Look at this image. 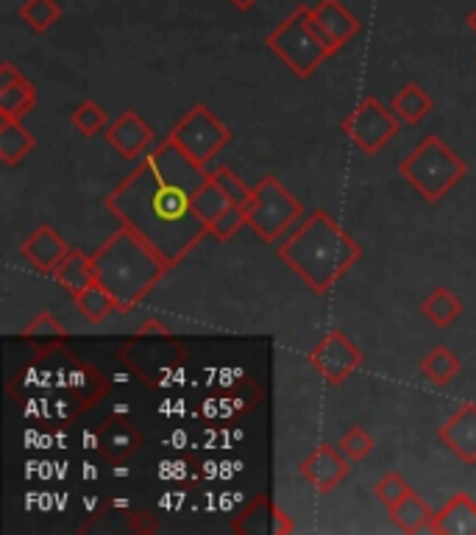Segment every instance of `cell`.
Masks as SVG:
<instances>
[{"mask_svg": "<svg viewBox=\"0 0 476 535\" xmlns=\"http://www.w3.org/2000/svg\"><path fill=\"white\" fill-rule=\"evenodd\" d=\"M206 182L209 170L165 140L117 184L106 209L176 268L209 235V226L195 212V196Z\"/></svg>", "mask_w": 476, "mask_h": 535, "instance_id": "1", "label": "cell"}, {"mask_svg": "<svg viewBox=\"0 0 476 535\" xmlns=\"http://www.w3.org/2000/svg\"><path fill=\"white\" fill-rule=\"evenodd\" d=\"M276 254L315 296H326L360 262L362 246L326 209H315L293 235L279 240Z\"/></svg>", "mask_w": 476, "mask_h": 535, "instance_id": "2", "label": "cell"}, {"mask_svg": "<svg viewBox=\"0 0 476 535\" xmlns=\"http://www.w3.org/2000/svg\"><path fill=\"white\" fill-rule=\"evenodd\" d=\"M92 262L98 282L115 296L120 313H131L170 271L168 262L126 226L92 254Z\"/></svg>", "mask_w": 476, "mask_h": 535, "instance_id": "3", "label": "cell"}, {"mask_svg": "<svg viewBox=\"0 0 476 535\" xmlns=\"http://www.w3.org/2000/svg\"><path fill=\"white\" fill-rule=\"evenodd\" d=\"M399 173L424 201L438 204L446 198V193H451L463 182L465 162L440 140L438 134H429L412 148L410 157L401 159Z\"/></svg>", "mask_w": 476, "mask_h": 535, "instance_id": "4", "label": "cell"}, {"mask_svg": "<svg viewBox=\"0 0 476 535\" xmlns=\"http://www.w3.org/2000/svg\"><path fill=\"white\" fill-rule=\"evenodd\" d=\"M265 45L271 48L284 67L296 76V79H309L318 67L335 56V48L321 34V28L315 26L309 6H298L296 12L268 34Z\"/></svg>", "mask_w": 476, "mask_h": 535, "instance_id": "5", "label": "cell"}, {"mask_svg": "<svg viewBox=\"0 0 476 535\" xmlns=\"http://www.w3.org/2000/svg\"><path fill=\"white\" fill-rule=\"evenodd\" d=\"M301 215H304L301 201L276 176H262L245 204L248 226L265 243H279L290 232V226H296Z\"/></svg>", "mask_w": 476, "mask_h": 535, "instance_id": "6", "label": "cell"}, {"mask_svg": "<svg viewBox=\"0 0 476 535\" xmlns=\"http://www.w3.org/2000/svg\"><path fill=\"white\" fill-rule=\"evenodd\" d=\"M232 129L223 126L206 104H195L184 118L170 129V143H176L201 168L209 170L220 151L232 143Z\"/></svg>", "mask_w": 476, "mask_h": 535, "instance_id": "7", "label": "cell"}, {"mask_svg": "<svg viewBox=\"0 0 476 535\" xmlns=\"http://www.w3.org/2000/svg\"><path fill=\"white\" fill-rule=\"evenodd\" d=\"M340 129L346 134L351 143L360 148L362 154L376 157L396 134H399L401 123L393 115V109L385 104H379L374 95H365L360 104L348 112Z\"/></svg>", "mask_w": 476, "mask_h": 535, "instance_id": "8", "label": "cell"}, {"mask_svg": "<svg viewBox=\"0 0 476 535\" xmlns=\"http://www.w3.org/2000/svg\"><path fill=\"white\" fill-rule=\"evenodd\" d=\"M307 360L309 366L321 374L326 385L337 388V385H343V382L365 363V354L351 343L346 332L332 329L326 338L318 340V346L309 352Z\"/></svg>", "mask_w": 476, "mask_h": 535, "instance_id": "9", "label": "cell"}, {"mask_svg": "<svg viewBox=\"0 0 476 535\" xmlns=\"http://www.w3.org/2000/svg\"><path fill=\"white\" fill-rule=\"evenodd\" d=\"M298 471L318 494H329L348 477L351 460L340 452V446L335 449L332 444H321L301 460Z\"/></svg>", "mask_w": 476, "mask_h": 535, "instance_id": "10", "label": "cell"}, {"mask_svg": "<svg viewBox=\"0 0 476 535\" xmlns=\"http://www.w3.org/2000/svg\"><path fill=\"white\" fill-rule=\"evenodd\" d=\"M154 137V129L134 109H126L123 115H117L103 131V140L112 145L123 159L145 157L151 151V145H154Z\"/></svg>", "mask_w": 476, "mask_h": 535, "instance_id": "11", "label": "cell"}, {"mask_svg": "<svg viewBox=\"0 0 476 535\" xmlns=\"http://www.w3.org/2000/svg\"><path fill=\"white\" fill-rule=\"evenodd\" d=\"M232 530L240 535H290L296 530V524L271 496L257 494L248 502V508L234 519Z\"/></svg>", "mask_w": 476, "mask_h": 535, "instance_id": "12", "label": "cell"}, {"mask_svg": "<svg viewBox=\"0 0 476 535\" xmlns=\"http://www.w3.org/2000/svg\"><path fill=\"white\" fill-rule=\"evenodd\" d=\"M142 432L137 424L126 416H112L103 421L95 432V449L101 452L109 463H126L140 452Z\"/></svg>", "mask_w": 476, "mask_h": 535, "instance_id": "13", "label": "cell"}, {"mask_svg": "<svg viewBox=\"0 0 476 535\" xmlns=\"http://www.w3.org/2000/svg\"><path fill=\"white\" fill-rule=\"evenodd\" d=\"M309 12H312L315 26L321 28V34L335 51H340L362 31V20L348 12L343 0H318L315 6H309Z\"/></svg>", "mask_w": 476, "mask_h": 535, "instance_id": "14", "label": "cell"}, {"mask_svg": "<svg viewBox=\"0 0 476 535\" xmlns=\"http://www.w3.org/2000/svg\"><path fill=\"white\" fill-rule=\"evenodd\" d=\"M20 254H23V260L31 268H37L39 274L53 276V271L59 268V262L70 254V246L62 240V235L53 229L51 223H39L37 229L23 240Z\"/></svg>", "mask_w": 476, "mask_h": 535, "instance_id": "15", "label": "cell"}, {"mask_svg": "<svg viewBox=\"0 0 476 535\" xmlns=\"http://www.w3.org/2000/svg\"><path fill=\"white\" fill-rule=\"evenodd\" d=\"M34 104L37 87L12 62H0V118L23 120Z\"/></svg>", "mask_w": 476, "mask_h": 535, "instance_id": "16", "label": "cell"}, {"mask_svg": "<svg viewBox=\"0 0 476 535\" xmlns=\"http://www.w3.org/2000/svg\"><path fill=\"white\" fill-rule=\"evenodd\" d=\"M438 441L446 444L465 466L476 463V405H463L438 427Z\"/></svg>", "mask_w": 476, "mask_h": 535, "instance_id": "17", "label": "cell"}, {"mask_svg": "<svg viewBox=\"0 0 476 535\" xmlns=\"http://www.w3.org/2000/svg\"><path fill=\"white\" fill-rule=\"evenodd\" d=\"M429 533L435 535H476V502L465 491H457L435 513Z\"/></svg>", "mask_w": 476, "mask_h": 535, "instance_id": "18", "label": "cell"}, {"mask_svg": "<svg viewBox=\"0 0 476 535\" xmlns=\"http://www.w3.org/2000/svg\"><path fill=\"white\" fill-rule=\"evenodd\" d=\"M53 279H56V285L67 290V296L73 299L76 293L90 288L92 282H98L92 254H84L81 248H70V254H67L65 260L59 262V268L53 271Z\"/></svg>", "mask_w": 476, "mask_h": 535, "instance_id": "19", "label": "cell"}, {"mask_svg": "<svg viewBox=\"0 0 476 535\" xmlns=\"http://www.w3.org/2000/svg\"><path fill=\"white\" fill-rule=\"evenodd\" d=\"M390 109H393V115L399 118L401 126H418V123H424V120L432 115L435 101H432V95H429L421 84L407 81V84L393 95Z\"/></svg>", "mask_w": 476, "mask_h": 535, "instance_id": "20", "label": "cell"}, {"mask_svg": "<svg viewBox=\"0 0 476 535\" xmlns=\"http://www.w3.org/2000/svg\"><path fill=\"white\" fill-rule=\"evenodd\" d=\"M387 513H390V522L396 524L401 533L415 535V533H429L432 519H435L438 510L429 508V502H424L415 491H410L396 508H390Z\"/></svg>", "mask_w": 476, "mask_h": 535, "instance_id": "21", "label": "cell"}, {"mask_svg": "<svg viewBox=\"0 0 476 535\" xmlns=\"http://www.w3.org/2000/svg\"><path fill=\"white\" fill-rule=\"evenodd\" d=\"M34 134L23 126V120L0 118V162L6 168L20 165L34 151Z\"/></svg>", "mask_w": 476, "mask_h": 535, "instance_id": "22", "label": "cell"}, {"mask_svg": "<svg viewBox=\"0 0 476 535\" xmlns=\"http://www.w3.org/2000/svg\"><path fill=\"white\" fill-rule=\"evenodd\" d=\"M73 304H76L78 313L84 315V321H90V324H103L109 315L120 313V304H117L109 290L103 288L101 282H92L90 288L76 293Z\"/></svg>", "mask_w": 476, "mask_h": 535, "instance_id": "23", "label": "cell"}, {"mask_svg": "<svg viewBox=\"0 0 476 535\" xmlns=\"http://www.w3.org/2000/svg\"><path fill=\"white\" fill-rule=\"evenodd\" d=\"M421 313H424L435 327L446 329L463 315V301L454 296V290L435 288L421 301Z\"/></svg>", "mask_w": 476, "mask_h": 535, "instance_id": "24", "label": "cell"}, {"mask_svg": "<svg viewBox=\"0 0 476 535\" xmlns=\"http://www.w3.org/2000/svg\"><path fill=\"white\" fill-rule=\"evenodd\" d=\"M418 368H421V374H424L432 385L446 388V385H451V382L457 379V374H460V368L463 366H460V357L451 352V349L435 346V349L418 363Z\"/></svg>", "mask_w": 476, "mask_h": 535, "instance_id": "25", "label": "cell"}, {"mask_svg": "<svg viewBox=\"0 0 476 535\" xmlns=\"http://www.w3.org/2000/svg\"><path fill=\"white\" fill-rule=\"evenodd\" d=\"M17 14L31 31L45 34L62 20V6H59V0H23V6H20Z\"/></svg>", "mask_w": 476, "mask_h": 535, "instance_id": "26", "label": "cell"}, {"mask_svg": "<svg viewBox=\"0 0 476 535\" xmlns=\"http://www.w3.org/2000/svg\"><path fill=\"white\" fill-rule=\"evenodd\" d=\"M229 207H232V198L226 196V193L220 190V184L212 182V176H209V182H206L204 187L198 190V196H195V212H198V218H201L206 226H212Z\"/></svg>", "mask_w": 476, "mask_h": 535, "instance_id": "27", "label": "cell"}, {"mask_svg": "<svg viewBox=\"0 0 476 535\" xmlns=\"http://www.w3.org/2000/svg\"><path fill=\"white\" fill-rule=\"evenodd\" d=\"M73 126H76L84 137H98L106 131L109 126V118H106V112H103V106L98 101H81V104L73 109Z\"/></svg>", "mask_w": 476, "mask_h": 535, "instance_id": "28", "label": "cell"}, {"mask_svg": "<svg viewBox=\"0 0 476 535\" xmlns=\"http://www.w3.org/2000/svg\"><path fill=\"white\" fill-rule=\"evenodd\" d=\"M209 176H212V182L220 184V190H223L226 196L232 198V204H240V207L248 204V198H251V190H254V187H248V184H245L229 165L209 168Z\"/></svg>", "mask_w": 476, "mask_h": 535, "instance_id": "29", "label": "cell"}, {"mask_svg": "<svg viewBox=\"0 0 476 535\" xmlns=\"http://www.w3.org/2000/svg\"><path fill=\"white\" fill-rule=\"evenodd\" d=\"M340 452L351 460V463H362L365 457L374 452V435L365 427H348L340 438Z\"/></svg>", "mask_w": 476, "mask_h": 535, "instance_id": "30", "label": "cell"}, {"mask_svg": "<svg viewBox=\"0 0 476 535\" xmlns=\"http://www.w3.org/2000/svg\"><path fill=\"white\" fill-rule=\"evenodd\" d=\"M23 338L26 340H45V343H59L67 338V329L56 321V315L51 310H42V313L23 329Z\"/></svg>", "mask_w": 476, "mask_h": 535, "instance_id": "31", "label": "cell"}, {"mask_svg": "<svg viewBox=\"0 0 476 535\" xmlns=\"http://www.w3.org/2000/svg\"><path fill=\"white\" fill-rule=\"evenodd\" d=\"M410 491H412L410 483H407L401 474H396V471H387L385 477H382V480H379L374 488L376 499H379V502H382L387 510L396 508V505H399L401 499L410 494Z\"/></svg>", "mask_w": 476, "mask_h": 535, "instance_id": "32", "label": "cell"}, {"mask_svg": "<svg viewBox=\"0 0 476 535\" xmlns=\"http://www.w3.org/2000/svg\"><path fill=\"white\" fill-rule=\"evenodd\" d=\"M243 226H248V218H245V207L240 204H232V207L226 209L223 215H220L218 221L209 226V235L220 240V243H226V240H232Z\"/></svg>", "mask_w": 476, "mask_h": 535, "instance_id": "33", "label": "cell"}, {"mask_svg": "<svg viewBox=\"0 0 476 535\" xmlns=\"http://www.w3.org/2000/svg\"><path fill=\"white\" fill-rule=\"evenodd\" d=\"M129 530H134V533H156L159 522H156V516H151V513H131Z\"/></svg>", "mask_w": 476, "mask_h": 535, "instance_id": "34", "label": "cell"}, {"mask_svg": "<svg viewBox=\"0 0 476 535\" xmlns=\"http://www.w3.org/2000/svg\"><path fill=\"white\" fill-rule=\"evenodd\" d=\"M145 335H165V338H170V329L165 327V324H159L156 318H151V321H145V324L137 329L134 338H145Z\"/></svg>", "mask_w": 476, "mask_h": 535, "instance_id": "35", "label": "cell"}, {"mask_svg": "<svg viewBox=\"0 0 476 535\" xmlns=\"http://www.w3.org/2000/svg\"><path fill=\"white\" fill-rule=\"evenodd\" d=\"M229 3H232L237 12H251V9L257 6L259 0H229Z\"/></svg>", "mask_w": 476, "mask_h": 535, "instance_id": "36", "label": "cell"}, {"mask_svg": "<svg viewBox=\"0 0 476 535\" xmlns=\"http://www.w3.org/2000/svg\"><path fill=\"white\" fill-rule=\"evenodd\" d=\"M468 28H471V31L476 34V9L471 14H468Z\"/></svg>", "mask_w": 476, "mask_h": 535, "instance_id": "37", "label": "cell"}]
</instances>
